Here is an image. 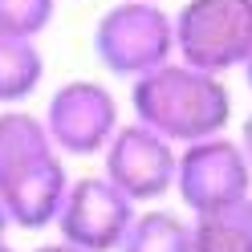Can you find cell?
Instances as JSON below:
<instances>
[{
	"label": "cell",
	"mask_w": 252,
	"mask_h": 252,
	"mask_svg": "<svg viewBox=\"0 0 252 252\" xmlns=\"http://www.w3.org/2000/svg\"><path fill=\"white\" fill-rule=\"evenodd\" d=\"M0 252H12V248H8V240H0Z\"/></svg>",
	"instance_id": "obj_17"
},
{
	"label": "cell",
	"mask_w": 252,
	"mask_h": 252,
	"mask_svg": "<svg viewBox=\"0 0 252 252\" xmlns=\"http://www.w3.org/2000/svg\"><path fill=\"white\" fill-rule=\"evenodd\" d=\"M57 17V0H0V33L37 41Z\"/></svg>",
	"instance_id": "obj_12"
},
{
	"label": "cell",
	"mask_w": 252,
	"mask_h": 252,
	"mask_svg": "<svg viewBox=\"0 0 252 252\" xmlns=\"http://www.w3.org/2000/svg\"><path fill=\"white\" fill-rule=\"evenodd\" d=\"M118 252H191V224L167 208H147L134 216Z\"/></svg>",
	"instance_id": "obj_11"
},
{
	"label": "cell",
	"mask_w": 252,
	"mask_h": 252,
	"mask_svg": "<svg viewBox=\"0 0 252 252\" xmlns=\"http://www.w3.org/2000/svg\"><path fill=\"white\" fill-rule=\"evenodd\" d=\"M138 216V203L122 195L106 175L69 179V191L57 212V236L86 252H118Z\"/></svg>",
	"instance_id": "obj_8"
},
{
	"label": "cell",
	"mask_w": 252,
	"mask_h": 252,
	"mask_svg": "<svg viewBox=\"0 0 252 252\" xmlns=\"http://www.w3.org/2000/svg\"><path fill=\"white\" fill-rule=\"evenodd\" d=\"M8 228H12V220H8V212H4V203H0V240H4Z\"/></svg>",
	"instance_id": "obj_15"
},
{
	"label": "cell",
	"mask_w": 252,
	"mask_h": 252,
	"mask_svg": "<svg viewBox=\"0 0 252 252\" xmlns=\"http://www.w3.org/2000/svg\"><path fill=\"white\" fill-rule=\"evenodd\" d=\"M236 138H240V147H244V159H248V167H252V114L244 118V126H240V134H236Z\"/></svg>",
	"instance_id": "obj_13"
},
{
	"label": "cell",
	"mask_w": 252,
	"mask_h": 252,
	"mask_svg": "<svg viewBox=\"0 0 252 252\" xmlns=\"http://www.w3.org/2000/svg\"><path fill=\"white\" fill-rule=\"evenodd\" d=\"M94 57L114 77H143L175 57V12L163 0H118L94 25Z\"/></svg>",
	"instance_id": "obj_3"
},
{
	"label": "cell",
	"mask_w": 252,
	"mask_h": 252,
	"mask_svg": "<svg viewBox=\"0 0 252 252\" xmlns=\"http://www.w3.org/2000/svg\"><path fill=\"white\" fill-rule=\"evenodd\" d=\"M175 57L208 73L244 69L252 57V0H187L175 12Z\"/></svg>",
	"instance_id": "obj_4"
},
{
	"label": "cell",
	"mask_w": 252,
	"mask_h": 252,
	"mask_svg": "<svg viewBox=\"0 0 252 252\" xmlns=\"http://www.w3.org/2000/svg\"><path fill=\"white\" fill-rule=\"evenodd\" d=\"M175 195L191 216L216 212L224 203L252 195V167L244 159L240 138H232L224 130V134H212V138L179 147Z\"/></svg>",
	"instance_id": "obj_5"
},
{
	"label": "cell",
	"mask_w": 252,
	"mask_h": 252,
	"mask_svg": "<svg viewBox=\"0 0 252 252\" xmlns=\"http://www.w3.org/2000/svg\"><path fill=\"white\" fill-rule=\"evenodd\" d=\"M191 252H252V195L195 216Z\"/></svg>",
	"instance_id": "obj_9"
},
{
	"label": "cell",
	"mask_w": 252,
	"mask_h": 252,
	"mask_svg": "<svg viewBox=\"0 0 252 252\" xmlns=\"http://www.w3.org/2000/svg\"><path fill=\"white\" fill-rule=\"evenodd\" d=\"M45 130H49L53 147L65 159H94L102 155L106 143L122 126L118 102L102 82L94 77H73V82L57 86L45 102Z\"/></svg>",
	"instance_id": "obj_7"
},
{
	"label": "cell",
	"mask_w": 252,
	"mask_h": 252,
	"mask_svg": "<svg viewBox=\"0 0 252 252\" xmlns=\"http://www.w3.org/2000/svg\"><path fill=\"white\" fill-rule=\"evenodd\" d=\"M130 106L138 122H147L175 147L224 134L232 126V90L224 86V73L195 69L179 57L134 77Z\"/></svg>",
	"instance_id": "obj_2"
},
{
	"label": "cell",
	"mask_w": 252,
	"mask_h": 252,
	"mask_svg": "<svg viewBox=\"0 0 252 252\" xmlns=\"http://www.w3.org/2000/svg\"><path fill=\"white\" fill-rule=\"evenodd\" d=\"M33 252H86V248H73V244H65V240H61V236H57L53 244H37Z\"/></svg>",
	"instance_id": "obj_14"
},
{
	"label": "cell",
	"mask_w": 252,
	"mask_h": 252,
	"mask_svg": "<svg viewBox=\"0 0 252 252\" xmlns=\"http://www.w3.org/2000/svg\"><path fill=\"white\" fill-rule=\"evenodd\" d=\"M244 82H248V90H252V57L244 61Z\"/></svg>",
	"instance_id": "obj_16"
},
{
	"label": "cell",
	"mask_w": 252,
	"mask_h": 252,
	"mask_svg": "<svg viewBox=\"0 0 252 252\" xmlns=\"http://www.w3.org/2000/svg\"><path fill=\"white\" fill-rule=\"evenodd\" d=\"M45 82V53L29 37L0 33V106L29 102Z\"/></svg>",
	"instance_id": "obj_10"
},
{
	"label": "cell",
	"mask_w": 252,
	"mask_h": 252,
	"mask_svg": "<svg viewBox=\"0 0 252 252\" xmlns=\"http://www.w3.org/2000/svg\"><path fill=\"white\" fill-rule=\"evenodd\" d=\"M65 191V155L53 147L45 118H37L25 106H0V203L12 228H53Z\"/></svg>",
	"instance_id": "obj_1"
},
{
	"label": "cell",
	"mask_w": 252,
	"mask_h": 252,
	"mask_svg": "<svg viewBox=\"0 0 252 252\" xmlns=\"http://www.w3.org/2000/svg\"><path fill=\"white\" fill-rule=\"evenodd\" d=\"M102 175L134 203H155L175 191L179 147L147 122H122L102 151Z\"/></svg>",
	"instance_id": "obj_6"
}]
</instances>
